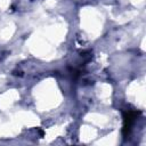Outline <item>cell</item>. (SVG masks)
<instances>
[{
    "instance_id": "obj_1",
    "label": "cell",
    "mask_w": 146,
    "mask_h": 146,
    "mask_svg": "<svg viewBox=\"0 0 146 146\" xmlns=\"http://www.w3.org/2000/svg\"><path fill=\"white\" fill-rule=\"evenodd\" d=\"M135 119H136V112H131V111H129L128 113L124 114V128H123L124 135H127V132L130 131L131 125H132Z\"/></svg>"
}]
</instances>
